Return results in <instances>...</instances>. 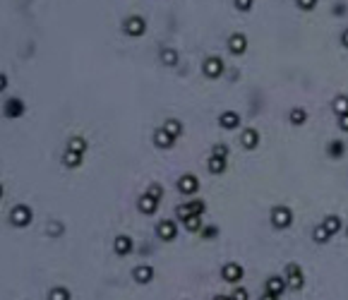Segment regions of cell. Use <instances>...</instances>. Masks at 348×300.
Listing matches in <instances>:
<instances>
[{
  "mask_svg": "<svg viewBox=\"0 0 348 300\" xmlns=\"http://www.w3.org/2000/svg\"><path fill=\"white\" fill-rule=\"evenodd\" d=\"M34 219V212L27 207V204H17L12 212H10V224L17 226V228H27Z\"/></svg>",
  "mask_w": 348,
  "mask_h": 300,
  "instance_id": "cell-1",
  "label": "cell"
},
{
  "mask_svg": "<svg viewBox=\"0 0 348 300\" xmlns=\"http://www.w3.org/2000/svg\"><path fill=\"white\" fill-rule=\"evenodd\" d=\"M291 221H293V212L286 204H278V207L271 209V224L276 226V228H288Z\"/></svg>",
  "mask_w": 348,
  "mask_h": 300,
  "instance_id": "cell-2",
  "label": "cell"
},
{
  "mask_svg": "<svg viewBox=\"0 0 348 300\" xmlns=\"http://www.w3.org/2000/svg\"><path fill=\"white\" fill-rule=\"evenodd\" d=\"M122 32H125L127 36H142V34L147 32V22H144V17H139V15L127 17V19H125V24H122Z\"/></svg>",
  "mask_w": 348,
  "mask_h": 300,
  "instance_id": "cell-3",
  "label": "cell"
},
{
  "mask_svg": "<svg viewBox=\"0 0 348 300\" xmlns=\"http://www.w3.org/2000/svg\"><path fill=\"white\" fill-rule=\"evenodd\" d=\"M204 202L202 199H194V202H188V204H180L178 209H175V214H178V219H188V216H202L204 214Z\"/></svg>",
  "mask_w": 348,
  "mask_h": 300,
  "instance_id": "cell-4",
  "label": "cell"
},
{
  "mask_svg": "<svg viewBox=\"0 0 348 300\" xmlns=\"http://www.w3.org/2000/svg\"><path fill=\"white\" fill-rule=\"evenodd\" d=\"M286 283L293 288V291H300L303 288V271H300V264H288L286 266Z\"/></svg>",
  "mask_w": 348,
  "mask_h": 300,
  "instance_id": "cell-5",
  "label": "cell"
},
{
  "mask_svg": "<svg viewBox=\"0 0 348 300\" xmlns=\"http://www.w3.org/2000/svg\"><path fill=\"white\" fill-rule=\"evenodd\" d=\"M202 70H204V75L209 77V79H216V77L224 75V60H221V58H216V55H211V58H207V60H204Z\"/></svg>",
  "mask_w": 348,
  "mask_h": 300,
  "instance_id": "cell-6",
  "label": "cell"
},
{
  "mask_svg": "<svg viewBox=\"0 0 348 300\" xmlns=\"http://www.w3.org/2000/svg\"><path fill=\"white\" fill-rule=\"evenodd\" d=\"M243 266L238 262H228V264H224V269H221V276H224V281L226 283H238L240 279H243Z\"/></svg>",
  "mask_w": 348,
  "mask_h": 300,
  "instance_id": "cell-7",
  "label": "cell"
},
{
  "mask_svg": "<svg viewBox=\"0 0 348 300\" xmlns=\"http://www.w3.org/2000/svg\"><path fill=\"white\" fill-rule=\"evenodd\" d=\"M156 235L161 238V240H173L175 235H178V224L175 221H171V219H163L161 224L156 226Z\"/></svg>",
  "mask_w": 348,
  "mask_h": 300,
  "instance_id": "cell-8",
  "label": "cell"
},
{
  "mask_svg": "<svg viewBox=\"0 0 348 300\" xmlns=\"http://www.w3.org/2000/svg\"><path fill=\"white\" fill-rule=\"evenodd\" d=\"M199 190V180H197V176L192 173H185L180 180H178V192H183V194H194Z\"/></svg>",
  "mask_w": 348,
  "mask_h": 300,
  "instance_id": "cell-9",
  "label": "cell"
},
{
  "mask_svg": "<svg viewBox=\"0 0 348 300\" xmlns=\"http://www.w3.org/2000/svg\"><path fill=\"white\" fill-rule=\"evenodd\" d=\"M245 48H247V38H245V34L235 32V34L228 36V51H231L233 55H243Z\"/></svg>",
  "mask_w": 348,
  "mask_h": 300,
  "instance_id": "cell-10",
  "label": "cell"
},
{
  "mask_svg": "<svg viewBox=\"0 0 348 300\" xmlns=\"http://www.w3.org/2000/svg\"><path fill=\"white\" fill-rule=\"evenodd\" d=\"M132 279H135L137 283H149V281L154 279V269H152L149 264H139V266L132 269Z\"/></svg>",
  "mask_w": 348,
  "mask_h": 300,
  "instance_id": "cell-11",
  "label": "cell"
},
{
  "mask_svg": "<svg viewBox=\"0 0 348 300\" xmlns=\"http://www.w3.org/2000/svg\"><path fill=\"white\" fill-rule=\"evenodd\" d=\"M219 125H221L224 130H235V127L240 125V115L235 111H224L219 115Z\"/></svg>",
  "mask_w": 348,
  "mask_h": 300,
  "instance_id": "cell-12",
  "label": "cell"
},
{
  "mask_svg": "<svg viewBox=\"0 0 348 300\" xmlns=\"http://www.w3.org/2000/svg\"><path fill=\"white\" fill-rule=\"evenodd\" d=\"M154 144L158 149H171V147H173V137H171L163 127H158L154 132Z\"/></svg>",
  "mask_w": 348,
  "mask_h": 300,
  "instance_id": "cell-13",
  "label": "cell"
},
{
  "mask_svg": "<svg viewBox=\"0 0 348 300\" xmlns=\"http://www.w3.org/2000/svg\"><path fill=\"white\" fill-rule=\"evenodd\" d=\"M156 209H158V202H156L154 197H149V194L144 192V194L139 197V212H142V214H147V216H152Z\"/></svg>",
  "mask_w": 348,
  "mask_h": 300,
  "instance_id": "cell-14",
  "label": "cell"
},
{
  "mask_svg": "<svg viewBox=\"0 0 348 300\" xmlns=\"http://www.w3.org/2000/svg\"><path fill=\"white\" fill-rule=\"evenodd\" d=\"M22 113H24V101L10 99V101L5 104V115H7V118H19Z\"/></svg>",
  "mask_w": 348,
  "mask_h": 300,
  "instance_id": "cell-15",
  "label": "cell"
},
{
  "mask_svg": "<svg viewBox=\"0 0 348 300\" xmlns=\"http://www.w3.org/2000/svg\"><path fill=\"white\" fill-rule=\"evenodd\" d=\"M260 144V132L255 130V127H247L245 132H243V147L245 149H255Z\"/></svg>",
  "mask_w": 348,
  "mask_h": 300,
  "instance_id": "cell-16",
  "label": "cell"
},
{
  "mask_svg": "<svg viewBox=\"0 0 348 300\" xmlns=\"http://www.w3.org/2000/svg\"><path fill=\"white\" fill-rule=\"evenodd\" d=\"M82 159H84V154H77V151H65L63 154V166H68V168H77L82 166Z\"/></svg>",
  "mask_w": 348,
  "mask_h": 300,
  "instance_id": "cell-17",
  "label": "cell"
},
{
  "mask_svg": "<svg viewBox=\"0 0 348 300\" xmlns=\"http://www.w3.org/2000/svg\"><path fill=\"white\" fill-rule=\"evenodd\" d=\"M283 288H286V281L281 276H271L269 281H267V293H271V296H281Z\"/></svg>",
  "mask_w": 348,
  "mask_h": 300,
  "instance_id": "cell-18",
  "label": "cell"
},
{
  "mask_svg": "<svg viewBox=\"0 0 348 300\" xmlns=\"http://www.w3.org/2000/svg\"><path fill=\"white\" fill-rule=\"evenodd\" d=\"M163 130L175 140V137H180V135H183V123H180V120H175V118H171V120H166V123H163Z\"/></svg>",
  "mask_w": 348,
  "mask_h": 300,
  "instance_id": "cell-19",
  "label": "cell"
},
{
  "mask_svg": "<svg viewBox=\"0 0 348 300\" xmlns=\"http://www.w3.org/2000/svg\"><path fill=\"white\" fill-rule=\"evenodd\" d=\"M113 247H116L118 255H130V252H132V240H130L127 235H118Z\"/></svg>",
  "mask_w": 348,
  "mask_h": 300,
  "instance_id": "cell-20",
  "label": "cell"
},
{
  "mask_svg": "<svg viewBox=\"0 0 348 300\" xmlns=\"http://www.w3.org/2000/svg\"><path fill=\"white\" fill-rule=\"evenodd\" d=\"M329 238H331V233L324 228V224H319V226H314V228H312V240H314V243L324 245V243H329Z\"/></svg>",
  "mask_w": 348,
  "mask_h": 300,
  "instance_id": "cell-21",
  "label": "cell"
},
{
  "mask_svg": "<svg viewBox=\"0 0 348 300\" xmlns=\"http://www.w3.org/2000/svg\"><path fill=\"white\" fill-rule=\"evenodd\" d=\"M161 63H163V65H175V63H178V51L163 48V51H161Z\"/></svg>",
  "mask_w": 348,
  "mask_h": 300,
  "instance_id": "cell-22",
  "label": "cell"
},
{
  "mask_svg": "<svg viewBox=\"0 0 348 300\" xmlns=\"http://www.w3.org/2000/svg\"><path fill=\"white\" fill-rule=\"evenodd\" d=\"M209 171H211V173H224V171H226V159L209 156Z\"/></svg>",
  "mask_w": 348,
  "mask_h": 300,
  "instance_id": "cell-23",
  "label": "cell"
},
{
  "mask_svg": "<svg viewBox=\"0 0 348 300\" xmlns=\"http://www.w3.org/2000/svg\"><path fill=\"white\" fill-rule=\"evenodd\" d=\"M331 108L336 111V115H339V118H341V115H346V113H348V96H336Z\"/></svg>",
  "mask_w": 348,
  "mask_h": 300,
  "instance_id": "cell-24",
  "label": "cell"
},
{
  "mask_svg": "<svg viewBox=\"0 0 348 300\" xmlns=\"http://www.w3.org/2000/svg\"><path fill=\"white\" fill-rule=\"evenodd\" d=\"M324 228H327L331 235H336V233L341 230V219H339V216H327V219H324Z\"/></svg>",
  "mask_w": 348,
  "mask_h": 300,
  "instance_id": "cell-25",
  "label": "cell"
},
{
  "mask_svg": "<svg viewBox=\"0 0 348 300\" xmlns=\"http://www.w3.org/2000/svg\"><path fill=\"white\" fill-rule=\"evenodd\" d=\"M48 300H70V291L63 288V286H55V288L48 293Z\"/></svg>",
  "mask_w": 348,
  "mask_h": 300,
  "instance_id": "cell-26",
  "label": "cell"
},
{
  "mask_svg": "<svg viewBox=\"0 0 348 300\" xmlns=\"http://www.w3.org/2000/svg\"><path fill=\"white\" fill-rule=\"evenodd\" d=\"M68 149L77 151V154H84V151H87V142H84L82 137H72V140L68 142Z\"/></svg>",
  "mask_w": 348,
  "mask_h": 300,
  "instance_id": "cell-27",
  "label": "cell"
},
{
  "mask_svg": "<svg viewBox=\"0 0 348 300\" xmlns=\"http://www.w3.org/2000/svg\"><path fill=\"white\" fill-rule=\"evenodd\" d=\"M305 120H308L305 108H293V111H291V123H293V125H303Z\"/></svg>",
  "mask_w": 348,
  "mask_h": 300,
  "instance_id": "cell-28",
  "label": "cell"
},
{
  "mask_svg": "<svg viewBox=\"0 0 348 300\" xmlns=\"http://www.w3.org/2000/svg\"><path fill=\"white\" fill-rule=\"evenodd\" d=\"M185 228H188V230H202V216H188V219H185Z\"/></svg>",
  "mask_w": 348,
  "mask_h": 300,
  "instance_id": "cell-29",
  "label": "cell"
},
{
  "mask_svg": "<svg viewBox=\"0 0 348 300\" xmlns=\"http://www.w3.org/2000/svg\"><path fill=\"white\" fill-rule=\"evenodd\" d=\"M147 194H149V197H154L156 202H161V197H163V188H161V185H149V188H147Z\"/></svg>",
  "mask_w": 348,
  "mask_h": 300,
  "instance_id": "cell-30",
  "label": "cell"
},
{
  "mask_svg": "<svg viewBox=\"0 0 348 300\" xmlns=\"http://www.w3.org/2000/svg\"><path fill=\"white\" fill-rule=\"evenodd\" d=\"M341 154H344V144H341V142L329 144V156H341Z\"/></svg>",
  "mask_w": 348,
  "mask_h": 300,
  "instance_id": "cell-31",
  "label": "cell"
},
{
  "mask_svg": "<svg viewBox=\"0 0 348 300\" xmlns=\"http://www.w3.org/2000/svg\"><path fill=\"white\" fill-rule=\"evenodd\" d=\"M65 228H63V224H58V221H51V226H48V233L51 235H60Z\"/></svg>",
  "mask_w": 348,
  "mask_h": 300,
  "instance_id": "cell-32",
  "label": "cell"
},
{
  "mask_svg": "<svg viewBox=\"0 0 348 300\" xmlns=\"http://www.w3.org/2000/svg\"><path fill=\"white\" fill-rule=\"evenodd\" d=\"M226 154H228V147H224V144H216L211 151V156H219V159H226Z\"/></svg>",
  "mask_w": 348,
  "mask_h": 300,
  "instance_id": "cell-33",
  "label": "cell"
},
{
  "mask_svg": "<svg viewBox=\"0 0 348 300\" xmlns=\"http://www.w3.org/2000/svg\"><path fill=\"white\" fill-rule=\"evenodd\" d=\"M233 300H247V291L245 288H240V286H235V291H233Z\"/></svg>",
  "mask_w": 348,
  "mask_h": 300,
  "instance_id": "cell-34",
  "label": "cell"
},
{
  "mask_svg": "<svg viewBox=\"0 0 348 300\" xmlns=\"http://www.w3.org/2000/svg\"><path fill=\"white\" fill-rule=\"evenodd\" d=\"M298 7H300V10H314V7H317V0H298Z\"/></svg>",
  "mask_w": 348,
  "mask_h": 300,
  "instance_id": "cell-35",
  "label": "cell"
},
{
  "mask_svg": "<svg viewBox=\"0 0 348 300\" xmlns=\"http://www.w3.org/2000/svg\"><path fill=\"white\" fill-rule=\"evenodd\" d=\"M235 7H238L240 12H247V10L252 7V0H235Z\"/></svg>",
  "mask_w": 348,
  "mask_h": 300,
  "instance_id": "cell-36",
  "label": "cell"
},
{
  "mask_svg": "<svg viewBox=\"0 0 348 300\" xmlns=\"http://www.w3.org/2000/svg\"><path fill=\"white\" fill-rule=\"evenodd\" d=\"M339 127H341L344 132H348V113H346V115H341V118H339Z\"/></svg>",
  "mask_w": 348,
  "mask_h": 300,
  "instance_id": "cell-37",
  "label": "cell"
},
{
  "mask_svg": "<svg viewBox=\"0 0 348 300\" xmlns=\"http://www.w3.org/2000/svg\"><path fill=\"white\" fill-rule=\"evenodd\" d=\"M341 43H344V46H346V48H348V29H346V32H344V34H341Z\"/></svg>",
  "mask_w": 348,
  "mask_h": 300,
  "instance_id": "cell-38",
  "label": "cell"
},
{
  "mask_svg": "<svg viewBox=\"0 0 348 300\" xmlns=\"http://www.w3.org/2000/svg\"><path fill=\"white\" fill-rule=\"evenodd\" d=\"M260 300H278V296H271V293H264Z\"/></svg>",
  "mask_w": 348,
  "mask_h": 300,
  "instance_id": "cell-39",
  "label": "cell"
},
{
  "mask_svg": "<svg viewBox=\"0 0 348 300\" xmlns=\"http://www.w3.org/2000/svg\"><path fill=\"white\" fill-rule=\"evenodd\" d=\"M214 300H233V298H226V296H216Z\"/></svg>",
  "mask_w": 348,
  "mask_h": 300,
  "instance_id": "cell-40",
  "label": "cell"
},
{
  "mask_svg": "<svg viewBox=\"0 0 348 300\" xmlns=\"http://www.w3.org/2000/svg\"><path fill=\"white\" fill-rule=\"evenodd\" d=\"M346 235H348V228H346Z\"/></svg>",
  "mask_w": 348,
  "mask_h": 300,
  "instance_id": "cell-41",
  "label": "cell"
}]
</instances>
